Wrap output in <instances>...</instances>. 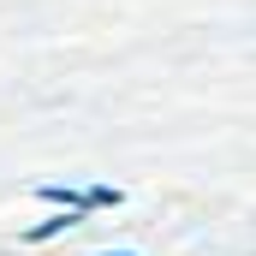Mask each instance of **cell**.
<instances>
[{"instance_id":"2","label":"cell","mask_w":256,"mask_h":256,"mask_svg":"<svg viewBox=\"0 0 256 256\" xmlns=\"http://www.w3.org/2000/svg\"><path fill=\"white\" fill-rule=\"evenodd\" d=\"M78 220H84V214H72V208H60V214H54V220H42V226H30V232H24V244H48V238H54V232H72V226H78Z\"/></svg>"},{"instance_id":"1","label":"cell","mask_w":256,"mask_h":256,"mask_svg":"<svg viewBox=\"0 0 256 256\" xmlns=\"http://www.w3.org/2000/svg\"><path fill=\"white\" fill-rule=\"evenodd\" d=\"M36 196H42V202H60V208H72V214H90V208H120V202H126V191H120V185H90V191L36 185Z\"/></svg>"}]
</instances>
